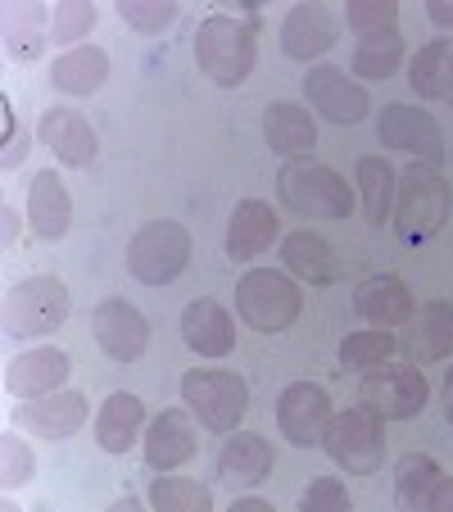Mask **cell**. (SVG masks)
Masks as SVG:
<instances>
[{
    "mask_svg": "<svg viewBox=\"0 0 453 512\" xmlns=\"http://www.w3.org/2000/svg\"><path fill=\"white\" fill-rule=\"evenodd\" d=\"M331 413H336V408H331L327 390H322L318 381H290L277 395V431H281V440H290L295 449L322 445Z\"/></svg>",
    "mask_w": 453,
    "mask_h": 512,
    "instance_id": "obj_12",
    "label": "cell"
},
{
    "mask_svg": "<svg viewBox=\"0 0 453 512\" xmlns=\"http://www.w3.org/2000/svg\"><path fill=\"white\" fill-rule=\"evenodd\" d=\"M376 141L386 145V150H404V155L422 159V164H435V168H440V159H444V132H440V123H435V114H426V109H417V105H404V100L381 109V118H376Z\"/></svg>",
    "mask_w": 453,
    "mask_h": 512,
    "instance_id": "obj_11",
    "label": "cell"
},
{
    "mask_svg": "<svg viewBox=\"0 0 453 512\" xmlns=\"http://www.w3.org/2000/svg\"><path fill=\"white\" fill-rule=\"evenodd\" d=\"M0 223H5V236H0V241L10 250V245L19 241V209H14V204H0Z\"/></svg>",
    "mask_w": 453,
    "mask_h": 512,
    "instance_id": "obj_44",
    "label": "cell"
},
{
    "mask_svg": "<svg viewBox=\"0 0 453 512\" xmlns=\"http://www.w3.org/2000/svg\"><path fill=\"white\" fill-rule=\"evenodd\" d=\"M145 499L155 512H213V490L191 481V476H155Z\"/></svg>",
    "mask_w": 453,
    "mask_h": 512,
    "instance_id": "obj_35",
    "label": "cell"
},
{
    "mask_svg": "<svg viewBox=\"0 0 453 512\" xmlns=\"http://www.w3.org/2000/svg\"><path fill=\"white\" fill-rule=\"evenodd\" d=\"M91 404L82 390H55V395H41V399H19V426L32 431L37 440H73V435L87 426Z\"/></svg>",
    "mask_w": 453,
    "mask_h": 512,
    "instance_id": "obj_14",
    "label": "cell"
},
{
    "mask_svg": "<svg viewBox=\"0 0 453 512\" xmlns=\"http://www.w3.org/2000/svg\"><path fill=\"white\" fill-rule=\"evenodd\" d=\"M408 363L417 368H431L453 358V304L449 300H426L413 309V318L404 322V336H399Z\"/></svg>",
    "mask_w": 453,
    "mask_h": 512,
    "instance_id": "obj_15",
    "label": "cell"
},
{
    "mask_svg": "<svg viewBox=\"0 0 453 512\" xmlns=\"http://www.w3.org/2000/svg\"><path fill=\"white\" fill-rule=\"evenodd\" d=\"M28 227L41 241H64L73 227V195L55 168H41L28 186Z\"/></svg>",
    "mask_w": 453,
    "mask_h": 512,
    "instance_id": "obj_26",
    "label": "cell"
},
{
    "mask_svg": "<svg viewBox=\"0 0 453 512\" xmlns=\"http://www.w3.org/2000/svg\"><path fill=\"white\" fill-rule=\"evenodd\" d=\"M191 268V232L173 218H155L141 223L136 236L127 241V272L141 286H168Z\"/></svg>",
    "mask_w": 453,
    "mask_h": 512,
    "instance_id": "obj_8",
    "label": "cell"
},
{
    "mask_svg": "<svg viewBox=\"0 0 453 512\" xmlns=\"http://www.w3.org/2000/svg\"><path fill=\"white\" fill-rule=\"evenodd\" d=\"M259 28L232 14H209L195 28V64L213 87H245L259 64Z\"/></svg>",
    "mask_w": 453,
    "mask_h": 512,
    "instance_id": "obj_1",
    "label": "cell"
},
{
    "mask_svg": "<svg viewBox=\"0 0 453 512\" xmlns=\"http://www.w3.org/2000/svg\"><path fill=\"white\" fill-rule=\"evenodd\" d=\"M281 268L304 286H336L345 277V259L336 254V245L318 232H290L281 236Z\"/></svg>",
    "mask_w": 453,
    "mask_h": 512,
    "instance_id": "obj_23",
    "label": "cell"
},
{
    "mask_svg": "<svg viewBox=\"0 0 453 512\" xmlns=\"http://www.w3.org/2000/svg\"><path fill=\"white\" fill-rule=\"evenodd\" d=\"M399 64H404V32H399V28H381V32L358 37L349 73H354V78H363V82H386V78H395V73H399Z\"/></svg>",
    "mask_w": 453,
    "mask_h": 512,
    "instance_id": "obj_31",
    "label": "cell"
},
{
    "mask_svg": "<svg viewBox=\"0 0 453 512\" xmlns=\"http://www.w3.org/2000/svg\"><path fill=\"white\" fill-rule=\"evenodd\" d=\"M272 463H277V458H272L268 440H263L259 431H241V426H236L218 449V481L232 494L259 490V485L272 476Z\"/></svg>",
    "mask_w": 453,
    "mask_h": 512,
    "instance_id": "obj_20",
    "label": "cell"
},
{
    "mask_svg": "<svg viewBox=\"0 0 453 512\" xmlns=\"http://www.w3.org/2000/svg\"><path fill=\"white\" fill-rule=\"evenodd\" d=\"M109 82V55L100 46H73L55 55L50 64V87L64 96H96Z\"/></svg>",
    "mask_w": 453,
    "mask_h": 512,
    "instance_id": "obj_28",
    "label": "cell"
},
{
    "mask_svg": "<svg viewBox=\"0 0 453 512\" xmlns=\"http://www.w3.org/2000/svg\"><path fill=\"white\" fill-rule=\"evenodd\" d=\"M277 200L286 209H295L299 218H327L340 223L354 213L358 191L327 164H313V159H290L277 173Z\"/></svg>",
    "mask_w": 453,
    "mask_h": 512,
    "instance_id": "obj_4",
    "label": "cell"
},
{
    "mask_svg": "<svg viewBox=\"0 0 453 512\" xmlns=\"http://www.w3.org/2000/svg\"><path fill=\"white\" fill-rule=\"evenodd\" d=\"M236 313L250 331L259 336H281L299 322L304 313V290L290 272L277 268H250L236 281Z\"/></svg>",
    "mask_w": 453,
    "mask_h": 512,
    "instance_id": "obj_5",
    "label": "cell"
},
{
    "mask_svg": "<svg viewBox=\"0 0 453 512\" xmlns=\"http://www.w3.org/2000/svg\"><path fill=\"white\" fill-rule=\"evenodd\" d=\"M449 105H453V91H449Z\"/></svg>",
    "mask_w": 453,
    "mask_h": 512,
    "instance_id": "obj_47",
    "label": "cell"
},
{
    "mask_svg": "<svg viewBox=\"0 0 453 512\" xmlns=\"http://www.w3.org/2000/svg\"><path fill=\"white\" fill-rule=\"evenodd\" d=\"M413 309H417L413 290H408V281L395 277V272H372V277H363L354 286V313L367 327L395 331L413 318Z\"/></svg>",
    "mask_w": 453,
    "mask_h": 512,
    "instance_id": "obj_21",
    "label": "cell"
},
{
    "mask_svg": "<svg viewBox=\"0 0 453 512\" xmlns=\"http://www.w3.org/2000/svg\"><path fill=\"white\" fill-rule=\"evenodd\" d=\"M426 14L440 32H453V0H426Z\"/></svg>",
    "mask_w": 453,
    "mask_h": 512,
    "instance_id": "obj_43",
    "label": "cell"
},
{
    "mask_svg": "<svg viewBox=\"0 0 453 512\" xmlns=\"http://www.w3.org/2000/svg\"><path fill=\"white\" fill-rule=\"evenodd\" d=\"M263 141H268V150H277L286 159H309L313 145H318V118L309 114V105L272 100L263 109Z\"/></svg>",
    "mask_w": 453,
    "mask_h": 512,
    "instance_id": "obj_25",
    "label": "cell"
},
{
    "mask_svg": "<svg viewBox=\"0 0 453 512\" xmlns=\"http://www.w3.org/2000/svg\"><path fill=\"white\" fill-rule=\"evenodd\" d=\"M340 37V19L331 5H318V0H304V5H290V14L281 19V50L286 59H299V64H309V59L327 55Z\"/></svg>",
    "mask_w": 453,
    "mask_h": 512,
    "instance_id": "obj_19",
    "label": "cell"
},
{
    "mask_svg": "<svg viewBox=\"0 0 453 512\" xmlns=\"http://www.w3.org/2000/svg\"><path fill=\"white\" fill-rule=\"evenodd\" d=\"M277 241H281V218L272 213V204L241 200L232 209V218H227V241H222V250H227V259L250 263V259H263Z\"/></svg>",
    "mask_w": 453,
    "mask_h": 512,
    "instance_id": "obj_22",
    "label": "cell"
},
{
    "mask_svg": "<svg viewBox=\"0 0 453 512\" xmlns=\"http://www.w3.org/2000/svg\"><path fill=\"white\" fill-rule=\"evenodd\" d=\"M100 23V10L87 5V0H64L50 10V41L55 46H82V37H91V28Z\"/></svg>",
    "mask_w": 453,
    "mask_h": 512,
    "instance_id": "obj_36",
    "label": "cell"
},
{
    "mask_svg": "<svg viewBox=\"0 0 453 512\" xmlns=\"http://www.w3.org/2000/svg\"><path fill=\"white\" fill-rule=\"evenodd\" d=\"M32 476H37V454L28 449V440L5 431L0 435V485L5 490H23Z\"/></svg>",
    "mask_w": 453,
    "mask_h": 512,
    "instance_id": "obj_38",
    "label": "cell"
},
{
    "mask_svg": "<svg viewBox=\"0 0 453 512\" xmlns=\"http://www.w3.org/2000/svg\"><path fill=\"white\" fill-rule=\"evenodd\" d=\"M354 191H358V204H363V218L372 227H381V223H390V213H395L399 173L381 155H363L358 159V173H354Z\"/></svg>",
    "mask_w": 453,
    "mask_h": 512,
    "instance_id": "obj_29",
    "label": "cell"
},
{
    "mask_svg": "<svg viewBox=\"0 0 453 512\" xmlns=\"http://www.w3.org/2000/svg\"><path fill=\"white\" fill-rule=\"evenodd\" d=\"M73 313V295L59 277L37 272V277H23L5 290V309H0V327L10 340H41L50 331H59Z\"/></svg>",
    "mask_w": 453,
    "mask_h": 512,
    "instance_id": "obj_3",
    "label": "cell"
},
{
    "mask_svg": "<svg viewBox=\"0 0 453 512\" xmlns=\"http://www.w3.org/2000/svg\"><path fill=\"white\" fill-rule=\"evenodd\" d=\"M299 508L304 512H349V490L340 476H318L309 490L299 494Z\"/></svg>",
    "mask_w": 453,
    "mask_h": 512,
    "instance_id": "obj_40",
    "label": "cell"
},
{
    "mask_svg": "<svg viewBox=\"0 0 453 512\" xmlns=\"http://www.w3.org/2000/svg\"><path fill=\"white\" fill-rule=\"evenodd\" d=\"M145 426L150 422H145L141 399H136L132 390H114L96 413V445L105 449V454H127V449L145 435Z\"/></svg>",
    "mask_w": 453,
    "mask_h": 512,
    "instance_id": "obj_27",
    "label": "cell"
},
{
    "mask_svg": "<svg viewBox=\"0 0 453 512\" xmlns=\"http://www.w3.org/2000/svg\"><path fill=\"white\" fill-rule=\"evenodd\" d=\"M191 408H164L155 422L145 426L141 435V454L150 472H177L195 458V422H191Z\"/></svg>",
    "mask_w": 453,
    "mask_h": 512,
    "instance_id": "obj_17",
    "label": "cell"
},
{
    "mask_svg": "<svg viewBox=\"0 0 453 512\" xmlns=\"http://www.w3.org/2000/svg\"><path fill=\"white\" fill-rule=\"evenodd\" d=\"M50 46V10L46 5H14L5 14V50L19 64H32L41 59Z\"/></svg>",
    "mask_w": 453,
    "mask_h": 512,
    "instance_id": "obj_32",
    "label": "cell"
},
{
    "mask_svg": "<svg viewBox=\"0 0 453 512\" xmlns=\"http://www.w3.org/2000/svg\"><path fill=\"white\" fill-rule=\"evenodd\" d=\"M322 449H327V458L345 476L381 472V463H386V417L363 404L345 408V413H331Z\"/></svg>",
    "mask_w": 453,
    "mask_h": 512,
    "instance_id": "obj_6",
    "label": "cell"
},
{
    "mask_svg": "<svg viewBox=\"0 0 453 512\" xmlns=\"http://www.w3.org/2000/svg\"><path fill=\"white\" fill-rule=\"evenodd\" d=\"M408 87L422 100H449L453 91V37H435L408 64Z\"/></svg>",
    "mask_w": 453,
    "mask_h": 512,
    "instance_id": "obj_30",
    "label": "cell"
},
{
    "mask_svg": "<svg viewBox=\"0 0 453 512\" xmlns=\"http://www.w3.org/2000/svg\"><path fill=\"white\" fill-rule=\"evenodd\" d=\"M426 512H453V476H440V481H435Z\"/></svg>",
    "mask_w": 453,
    "mask_h": 512,
    "instance_id": "obj_42",
    "label": "cell"
},
{
    "mask_svg": "<svg viewBox=\"0 0 453 512\" xmlns=\"http://www.w3.org/2000/svg\"><path fill=\"white\" fill-rule=\"evenodd\" d=\"M73 377V358L55 345H37V349H23L19 358L5 363V390L14 399H41V395H55V390L68 386Z\"/></svg>",
    "mask_w": 453,
    "mask_h": 512,
    "instance_id": "obj_16",
    "label": "cell"
},
{
    "mask_svg": "<svg viewBox=\"0 0 453 512\" xmlns=\"http://www.w3.org/2000/svg\"><path fill=\"white\" fill-rule=\"evenodd\" d=\"M345 28L354 37H367V32H381V28H399V5L395 0H354L345 5Z\"/></svg>",
    "mask_w": 453,
    "mask_h": 512,
    "instance_id": "obj_39",
    "label": "cell"
},
{
    "mask_svg": "<svg viewBox=\"0 0 453 512\" xmlns=\"http://www.w3.org/2000/svg\"><path fill=\"white\" fill-rule=\"evenodd\" d=\"M118 19L127 28L145 32V37H159L164 28L177 23V5L173 0H118Z\"/></svg>",
    "mask_w": 453,
    "mask_h": 512,
    "instance_id": "obj_37",
    "label": "cell"
},
{
    "mask_svg": "<svg viewBox=\"0 0 453 512\" xmlns=\"http://www.w3.org/2000/svg\"><path fill=\"white\" fill-rule=\"evenodd\" d=\"M304 100H309L313 114L336 123V127H354L372 114L367 87L354 78V73H345V68H336V64H313L309 73H304Z\"/></svg>",
    "mask_w": 453,
    "mask_h": 512,
    "instance_id": "obj_10",
    "label": "cell"
},
{
    "mask_svg": "<svg viewBox=\"0 0 453 512\" xmlns=\"http://www.w3.org/2000/svg\"><path fill=\"white\" fill-rule=\"evenodd\" d=\"M37 141L46 150H55V159L64 168H91V159L100 155V136L78 109L50 105L46 114L37 118Z\"/></svg>",
    "mask_w": 453,
    "mask_h": 512,
    "instance_id": "obj_18",
    "label": "cell"
},
{
    "mask_svg": "<svg viewBox=\"0 0 453 512\" xmlns=\"http://www.w3.org/2000/svg\"><path fill=\"white\" fill-rule=\"evenodd\" d=\"M358 404L381 413L386 422H408V417L426 413L431 386H426L417 363H381V368L363 372V381H358Z\"/></svg>",
    "mask_w": 453,
    "mask_h": 512,
    "instance_id": "obj_9",
    "label": "cell"
},
{
    "mask_svg": "<svg viewBox=\"0 0 453 512\" xmlns=\"http://www.w3.org/2000/svg\"><path fill=\"white\" fill-rule=\"evenodd\" d=\"M182 345L200 358H227L236 349V318L218 300H191L182 309Z\"/></svg>",
    "mask_w": 453,
    "mask_h": 512,
    "instance_id": "obj_24",
    "label": "cell"
},
{
    "mask_svg": "<svg viewBox=\"0 0 453 512\" xmlns=\"http://www.w3.org/2000/svg\"><path fill=\"white\" fill-rule=\"evenodd\" d=\"M440 399H444V417L453 422V368L444 372V386H440Z\"/></svg>",
    "mask_w": 453,
    "mask_h": 512,
    "instance_id": "obj_46",
    "label": "cell"
},
{
    "mask_svg": "<svg viewBox=\"0 0 453 512\" xmlns=\"http://www.w3.org/2000/svg\"><path fill=\"white\" fill-rule=\"evenodd\" d=\"M182 404L200 417L204 431L232 435L250 413V381L227 368H191L182 377Z\"/></svg>",
    "mask_w": 453,
    "mask_h": 512,
    "instance_id": "obj_7",
    "label": "cell"
},
{
    "mask_svg": "<svg viewBox=\"0 0 453 512\" xmlns=\"http://www.w3.org/2000/svg\"><path fill=\"white\" fill-rule=\"evenodd\" d=\"M91 336L114 363H136L150 349V322L127 300H100L91 313Z\"/></svg>",
    "mask_w": 453,
    "mask_h": 512,
    "instance_id": "obj_13",
    "label": "cell"
},
{
    "mask_svg": "<svg viewBox=\"0 0 453 512\" xmlns=\"http://www.w3.org/2000/svg\"><path fill=\"white\" fill-rule=\"evenodd\" d=\"M453 191L440 177L435 164H413L399 173V195H395V232L404 245H426L431 236H440V227L449 223Z\"/></svg>",
    "mask_w": 453,
    "mask_h": 512,
    "instance_id": "obj_2",
    "label": "cell"
},
{
    "mask_svg": "<svg viewBox=\"0 0 453 512\" xmlns=\"http://www.w3.org/2000/svg\"><path fill=\"white\" fill-rule=\"evenodd\" d=\"M28 145H32V136H28V132L10 136V141H5V155H0V168H19L23 159H28Z\"/></svg>",
    "mask_w": 453,
    "mask_h": 512,
    "instance_id": "obj_41",
    "label": "cell"
},
{
    "mask_svg": "<svg viewBox=\"0 0 453 512\" xmlns=\"http://www.w3.org/2000/svg\"><path fill=\"white\" fill-rule=\"evenodd\" d=\"M440 463H435L431 454H404L395 463V499L399 508L408 512H426V503H431V490L435 481H440Z\"/></svg>",
    "mask_w": 453,
    "mask_h": 512,
    "instance_id": "obj_33",
    "label": "cell"
},
{
    "mask_svg": "<svg viewBox=\"0 0 453 512\" xmlns=\"http://www.w3.org/2000/svg\"><path fill=\"white\" fill-rule=\"evenodd\" d=\"M232 512H272V503L259 499V494H236V499H232Z\"/></svg>",
    "mask_w": 453,
    "mask_h": 512,
    "instance_id": "obj_45",
    "label": "cell"
},
{
    "mask_svg": "<svg viewBox=\"0 0 453 512\" xmlns=\"http://www.w3.org/2000/svg\"><path fill=\"white\" fill-rule=\"evenodd\" d=\"M395 354H399V336L386 327L349 331V336L340 340V368H349V372H372V368H381V363H390Z\"/></svg>",
    "mask_w": 453,
    "mask_h": 512,
    "instance_id": "obj_34",
    "label": "cell"
}]
</instances>
